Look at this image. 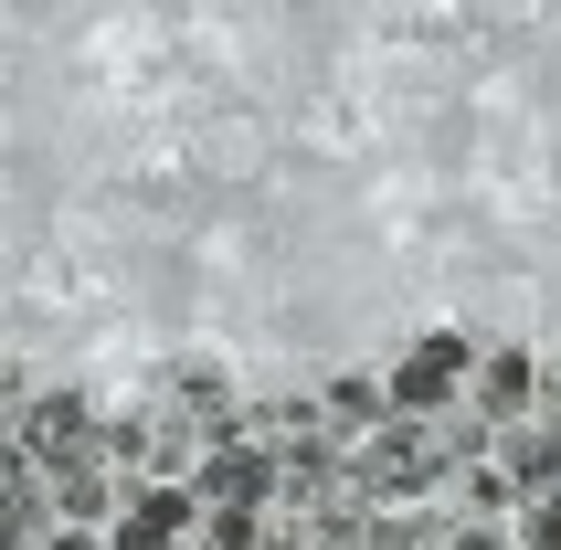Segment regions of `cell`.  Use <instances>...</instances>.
I'll use <instances>...</instances> for the list:
<instances>
[{
  "label": "cell",
  "mask_w": 561,
  "mask_h": 550,
  "mask_svg": "<svg viewBox=\"0 0 561 550\" xmlns=\"http://www.w3.org/2000/svg\"><path fill=\"white\" fill-rule=\"evenodd\" d=\"M350 488H360V508H413V497H435V488H445L435 434L413 424V413L371 424V434H360V466H350Z\"/></svg>",
  "instance_id": "obj_1"
},
{
  "label": "cell",
  "mask_w": 561,
  "mask_h": 550,
  "mask_svg": "<svg viewBox=\"0 0 561 550\" xmlns=\"http://www.w3.org/2000/svg\"><path fill=\"white\" fill-rule=\"evenodd\" d=\"M127 477H117V456H106V445H85V456H64L54 477H43V508H54L64 529H95V519H117L127 508Z\"/></svg>",
  "instance_id": "obj_2"
},
{
  "label": "cell",
  "mask_w": 561,
  "mask_h": 550,
  "mask_svg": "<svg viewBox=\"0 0 561 550\" xmlns=\"http://www.w3.org/2000/svg\"><path fill=\"white\" fill-rule=\"evenodd\" d=\"M467 392V339H413L403 350V370H392V381H381V402H392V413H413V424H424V413H435V402H456Z\"/></svg>",
  "instance_id": "obj_3"
},
{
  "label": "cell",
  "mask_w": 561,
  "mask_h": 550,
  "mask_svg": "<svg viewBox=\"0 0 561 550\" xmlns=\"http://www.w3.org/2000/svg\"><path fill=\"white\" fill-rule=\"evenodd\" d=\"M11 445H22L32 477H54L64 456H85V445H95V402H85V392H43L22 424H11Z\"/></svg>",
  "instance_id": "obj_4"
},
{
  "label": "cell",
  "mask_w": 561,
  "mask_h": 550,
  "mask_svg": "<svg viewBox=\"0 0 561 550\" xmlns=\"http://www.w3.org/2000/svg\"><path fill=\"white\" fill-rule=\"evenodd\" d=\"M265 477H276V466H265V445H254V434H233V445H213V456L191 466L181 488H191V508H265Z\"/></svg>",
  "instance_id": "obj_5"
},
{
  "label": "cell",
  "mask_w": 561,
  "mask_h": 550,
  "mask_svg": "<svg viewBox=\"0 0 561 550\" xmlns=\"http://www.w3.org/2000/svg\"><path fill=\"white\" fill-rule=\"evenodd\" d=\"M191 540V488H138L106 529V550H181Z\"/></svg>",
  "instance_id": "obj_6"
},
{
  "label": "cell",
  "mask_w": 561,
  "mask_h": 550,
  "mask_svg": "<svg viewBox=\"0 0 561 550\" xmlns=\"http://www.w3.org/2000/svg\"><path fill=\"white\" fill-rule=\"evenodd\" d=\"M371 424H392V402H381V381H371V370H340V381L318 392V434L340 445V434H371Z\"/></svg>",
  "instance_id": "obj_7"
},
{
  "label": "cell",
  "mask_w": 561,
  "mask_h": 550,
  "mask_svg": "<svg viewBox=\"0 0 561 550\" xmlns=\"http://www.w3.org/2000/svg\"><path fill=\"white\" fill-rule=\"evenodd\" d=\"M477 413H540V360L530 350H499V360H477Z\"/></svg>",
  "instance_id": "obj_8"
},
{
  "label": "cell",
  "mask_w": 561,
  "mask_h": 550,
  "mask_svg": "<svg viewBox=\"0 0 561 550\" xmlns=\"http://www.w3.org/2000/svg\"><path fill=\"white\" fill-rule=\"evenodd\" d=\"M499 477H508L519 497H540V488H551V424H540V413H519V424L499 434Z\"/></svg>",
  "instance_id": "obj_9"
},
{
  "label": "cell",
  "mask_w": 561,
  "mask_h": 550,
  "mask_svg": "<svg viewBox=\"0 0 561 550\" xmlns=\"http://www.w3.org/2000/svg\"><path fill=\"white\" fill-rule=\"evenodd\" d=\"M0 550H43V488H11V497H0Z\"/></svg>",
  "instance_id": "obj_10"
},
{
  "label": "cell",
  "mask_w": 561,
  "mask_h": 550,
  "mask_svg": "<svg viewBox=\"0 0 561 550\" xmlns=\"http://www.w3.org/2000/svg\"><path fill=\"white\" fill-rule=\"evenodd\" d=\"M202 550H265V508H213L202 519Z\"/></svg>",
  "instance_id": "obj_11"
},
{
  "label": "cell",
  "mask_w": 561,
  "mask_h": 550,
  "mask_svg": "<svg viewBox=\"0 0 561 550\" xmlns=\"http://www.w3.org/2000/svg\"><path fill=\"white\" fill-rule=\"evenodd\" d=\"M360 550H435V519H360Z\"/></svg>",
  "instance_id": "obj_12"
},
{
  "label": "cell",
  "mask_w": 561,
  "mask_h": 550,
  "mask_svg": "<svg viewBox=\"0 0 561 550\" xmlns=\"http://www.w3.org/2000/svg\"><path fill=\"white\" fill-rule=\"evenodd\" d=\"M11 488H32V466H22V445H11V424H0V497Z\"/></svg>",
  "instance_id": "obj_13"
},
{
  "label": "cell",
  "mask_w": 561,
  "mask_h": 550,
  "mask_svg": "<svg viewBox=\"0 0 561 550\" xmlns=\"http://www.w3.org/2000/svg\"><path fill=\"white\" fill-rule=\"evenodd\" d=\"M43 550H106V540H95V529H54Z\"/></svg>",
  "instance_id": "obj_14"
}]
</instances>
